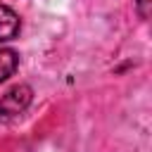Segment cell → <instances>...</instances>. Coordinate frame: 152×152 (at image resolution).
<instances>
[{"label": "cell", "instance_id": "cell-1", "mask_svg": "<svg viewBox=\"0 0 152 152\" xmlns=\"http://www.w3.org/2000/svg\"><path fill=\"white\" fill-rule=\"evenodd\" d=\"M31 100H33L31 86H26V83L12 86V88L2 95V100H0V121L7 124V121H12V119H17L19 114H24L26 107L31 104Z\"/></svg>", "mask_w": 152, "mask_h": 152}, {"label": "cell", "instance_id": "cell-2", "mask_svg": "<svg viewBox=\"0 0 152 152\" xmlns=\"http://www.w3.org/2000/svg\"><path fill=\"white\" fill-rule=\"evenodd\" d=\"M21 28V21H19V14L7 7V5H0V43L5 40H12Z\"/></svg>", "mask_w": 152, "mask_h": 152}, {"label": "cell", "instance_id": "cell-3", "mask_svg": "<svg viewBox=\"0 0 152 152\" xmlns=\"http://www.w3.org/2000/svg\"><path fill=\"white\" fill-rule=\"evenodd\" d=\"M17 64H19V55L12 48H0V83L17 71Z\"/></svg>", "mask_w": 152, "mask_h": 152}, {"label": "cell", "instance_id": "cell-4", "mask_svg": "<svg viewBox=\"0 0 152 152\" xmlns=\"http://www.w3.org/2000/svg\"><path fill=\"white\" fill-rule=\"evenodd\" d=\"M150 2H152V0H138V10H140V14H142V17H147V14H150Z\"/></svg>", "mask_w": 152, "mask_h": 152}]
</instances>
